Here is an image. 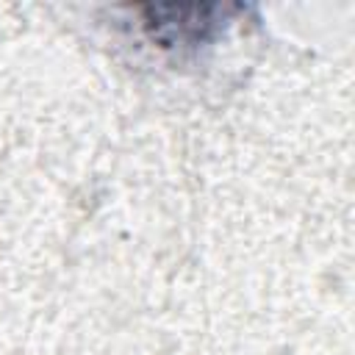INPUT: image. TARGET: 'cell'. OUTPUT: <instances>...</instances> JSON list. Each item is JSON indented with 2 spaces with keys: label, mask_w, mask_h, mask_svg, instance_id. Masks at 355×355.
Segmentation results:
<instances>
[{
  "label": "cell",
  "mask_w": 355,
  "mask_h": 355,
  "mask_svg": "<svg viewBox=\"0 0 355 355\" xmlns=\"http://www.w3.org/2000/svg\"><path fill=\"white\" fill-rule=\"evenodd\" d=\"M122 14H130L139 36L158 50H183L211 42V36L225 28L227 14L239 6H211V3H161V6H122Z\"/></svg>",
  "instance_id": "obj_1"
}]
</instances>
